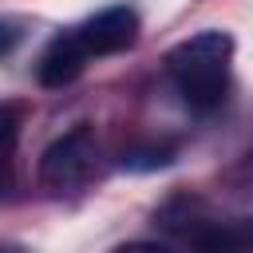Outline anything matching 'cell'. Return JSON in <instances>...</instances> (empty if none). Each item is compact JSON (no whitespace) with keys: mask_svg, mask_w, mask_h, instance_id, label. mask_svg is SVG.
<instances>
[{"mask_svg":"<svg viewBox=\"0 0 253 253\" xmlns=\"http://www.w3.org/2000/svg\"><path fill=\"white\" fill-rule=\"evenodd\" d=\"M138 32H142L138 12L130 4H111L95 16H87V20L55 32L51 43L43 47L40 63H36V75H40L43 87H67L87 71V63L134 47Z\"/></svg>","mask_w":253,"mask_h":253,"instance_id":"1","label":"cell"},{"mask_svg":"<svg viewBox=\"0 0 253 253\" xmlns=\"http://www.w3.org/2000/svg\"><path fill=\"white\" fill-rule=\"evenodd\" d=\"M166 75L194 115H217L233 87V36L229 32H198L182 40L166 55Z\"/></svg>","mask_w":253,"mask_h":253,"instance_id":"2","label":"cell"},{"mask_svg":"<svg viewBox=\"0 0 253 253\" xmlns=\"http://www.w3.org/2000/svg\"><path fill=\"white\" fill-rule=\"evenodd\" d=\"M166 162H170V150H162V146L123 154V166H130V170H154V166H166Z\"/></svg>","mask_w":253,"mask_h":253,"instance_id":"5","label":"cell"},{"mask_svg":"<svg viewBox=\"0 0 253 253\" xmlns=\"http://www.w3.org/2000/svg\"><path fill=\"white\" fill-rule=\"evenodd\" d=\"M154 225H162L174 241L182 245H198V249H233V245H245V229H229V221H217L210 217L198 202H186V198H174L166 202L158 213H154Z\"/></svg>","mask_w":253,"mask_h":253,"instance_id":"4","label":"cell"},{"mask_svg":"<svg viewBox=\"0 0 253 253\" xmlns=\"http://www.w3.org/2000/svg\"><path fill=\"white\" fill-rule=\"evenodd\" d=\"M99 178V146L87 126L67 130L40 154V182L51 194H79Z\"/></svg>","mask_w":253,"mask_h":253,"instance_id":"3","label":"cell"},{"mask_svg":"<svg viewBox=\"0 0 253 253\" xmlns=\"http://www.w3.org/2000/svg\"><path fill=\"white\" fill-rule=\"evenodd\" d=\"M16 43H20V28L8 24V20H0V55H8Z\"/></svg>","mask_w":253,"mask_h":253,"instance_id":"6","label":"cell"}]
</instances>
